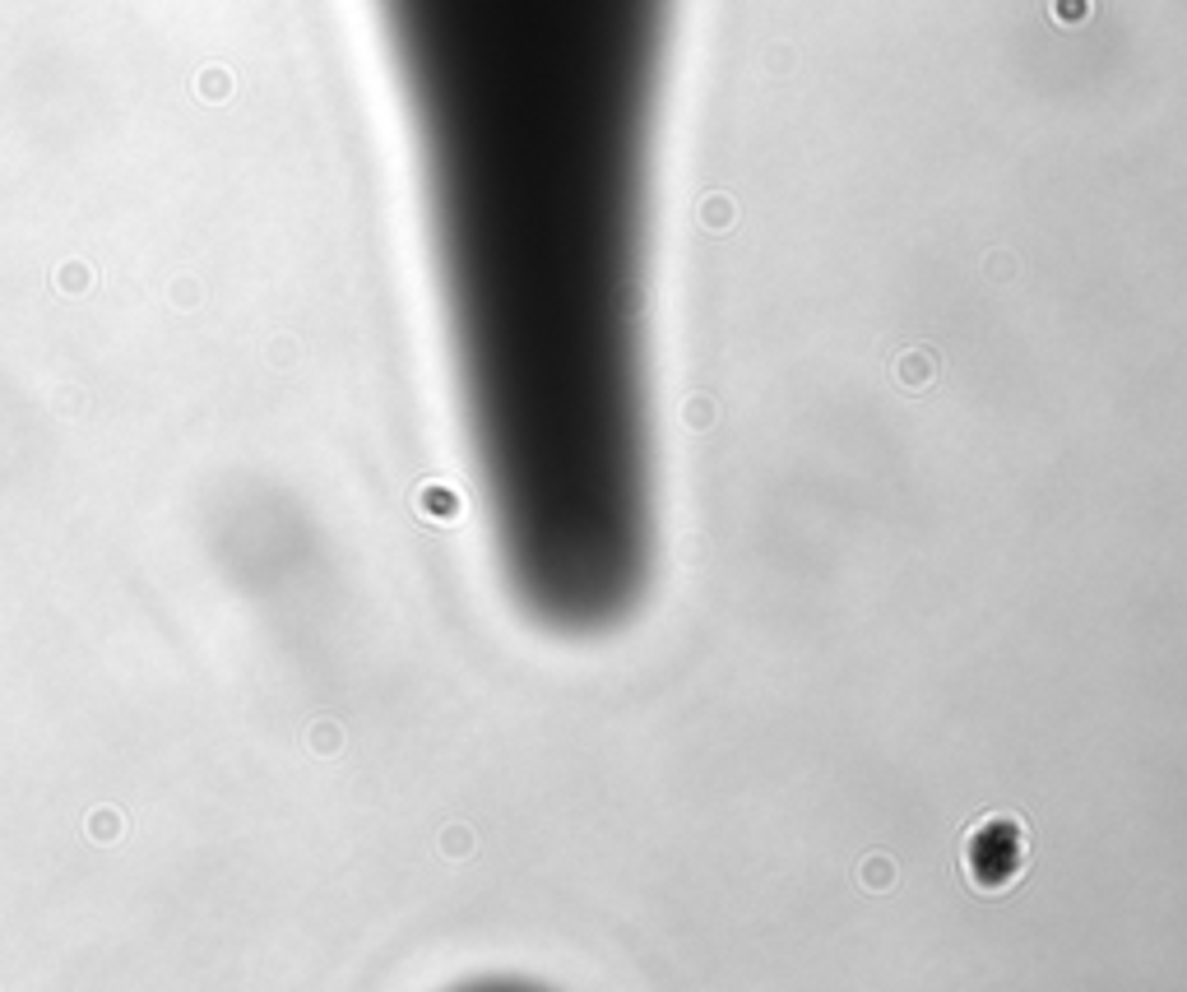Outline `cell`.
Wrapping results in <instances>:
<instances>
[{
    "label": "cell",
    "mask_w": 1187,
    "mask_h": 992,
    "mask_svg": "<svg viewBox=\"0 0 1187 992\" xmlns=\"http://www.w3.org/2000/svg\"><path fill=\"white\" fill-rule=\"evenodd\" d=\"M673 0H376L511 589L599 636L650 580L645 237Z\"/></svg>",
    "instance_id": "obj_1"
}]
</instances>
